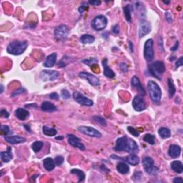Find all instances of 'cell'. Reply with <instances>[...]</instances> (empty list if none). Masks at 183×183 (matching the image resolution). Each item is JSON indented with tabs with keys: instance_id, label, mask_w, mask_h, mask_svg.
<instances>
[{
	"instance_id": "obj_1",
	"label": "cell",
	"mask_w": 183,
	"mask_h": 183,
	"mask_svg": "<svg viewBox=\"0 0 183 183\" xmlns=\"http://www.w3.org/2000/svg\"><path fill=\"white\" fill-rule=\"evenodd\" d=\"M114 150L118 152H127L134 154L138 152L139 148L135 141L129 139L127 136H124L117 140Z\"/></svg>"
},
{
	"instance_id": "obj_2",
	"label": "cell",
	"mask_w": 183,
	"mask_h": 183,
	"mask_svg": "<svg viewBox=\"0 0 183 183\" xmlns=\"http://www.w3.org/2000/svg\"><path fill=\"white\" fill-rule=\"evenodd\" d=\"M28 47V43L26 41H19L14 40L10 42L7 46V51L10 54L20 55L23 54Z\"/></svg>"
},
{
	"instance_id": "obj_3",
	"label": "cell",
	"mask_w": 183,
	"mask_h": 183,
	"mask_svg": "<svg viewBox=\"0 0 183 183\" xmlns=\"http://www.w3.org/2000/svg\"><path fill=\"white\" fill-rule=\"evenodd\" d=\"M148 88L150 98L154 103L159 104L161 101L162 91L160 87L156 82L153 81H149L148 82Z\"/></svg>"
},
{
	"instance_id": "obj_4",
	"label": "cell",
	"mask_w": 183,
	"mask_h": 183,
	"mask_svg": "<svg viewBox=\"0 0 183 183\" xmlns=\"http://www.w3.org/2000/svg\"><path fill=\"white\" fill-rule=\"evenodd\" d=\"M149 71L153 77L158 80H162V74L165 71V66L163 62L157 61L149 65Z\"/></svg>"
},
{
	"instance_id": "obj_5",
	"label": "cell",
	"mask_w": 183,
	"mask_h": 183,
	"mask_svg": "<svg viewBox=\"0 0 183 183\" xmlns=\"http://www.w3.org/2000/svg\"><path fill=\"white\" fill-rule=\"evenodd\" d=\"M142 165L144 169L147 172V173L155 175L159 172V169L154 164V160L152 157H145L142 160Z\"/></svg>"
},
{
	"instance_id": "obj_6",
	"label": "cell",
	"mask_w": 183,
	"mask_h": 183,
	"mask_svg": "<svg viewBox=\"0 0 183 183\" xmlns=\"http://www.w3.org/2000/svg\"><path fill=\"white\" fill-rule=\"evenodd\" d=\"M154 42L152 39H149L144 43V57L147 62H150L154 58V50H153Z\"/></svg>"
},
{
	"instance_id": "obj_7",
	"label": "cell",
	"mask_w": 183,
	"mask_h": 183,
	"mask_svg": "<svg viewBox=\"0 0 183 183\" xmlns=\"http://www.w3.org/2000/svg\"><path fill=\"white\" fill-rule=\"evenodd\" d=\"M107 19L103 15H99L92 21V27L96 31H101L107 27Z\"/></svg>"
},
{
	"instance_id": "obj_8",
	"label": "cell",
	"mask_w": 183,
	"mask_h": 183,
	"mask_svg": "<svg viewBox=\"0 0 183 183\" xmlns=\"http://www.w3.org/2000/svg\"><path fill=\"white\" fill-rule=\"evenodd\" d=\"M69 34V29L66 25H59L55 29L54 35L55 39L58 41H64L67 39Z\"/></svg>"
},
{
	"instance_id": "obj_9",
	"label": "cell",
	"mask_w": 183,
	"mask_h": 183,
	"mask_svg": "<svg viewBox=\"0 0 183 183\" xmlns=\"http://www.w3.org/2000/svg\"><path fill=\"white\" fill-rule=\"evenodd\" d=\"M59 76V72L56 70H43L40 73V78L44 82L56 80Z\"/></svg>"
},
{
	"instance_id": "obj_10",
	"label": "cell",
	"mask_w": 183,
	"mask_h": 183,
	"mask_svg": "<svg viewBox=\"0 0 183 183\" xmlns=\"http://www.w3.org/2000/svg\"><path fill=\"white\" fill-rule=\"evenodd\" d=\"M77 129L81 133L89 136V137L97 138L102 137V134L99 133V131L94 128V127L88 126H80L77 127Z\"/></svg>"
},
{
	"instance_id": "obj_11",
	"label": "cell",
	"mask_w": 183,
	"mask_h": 183,
	"mask_svg": "<svg viewBox=\"0 0 183 183\" xmlns=\"http://www.w3.org/2000/svg\"><path fill=\"white\" fill-rule=\"evenodd\" d=\"M73 98L74 100H75L77 103L80 104V105H84V106H87V107H91V106L93 105V101L91 100L84 96L82 94L79 92H74L73 95Z\"/></svg>"
},
{
	"instance_id": "obj_12",
	"label": "cell",
	"mask_w": 183,
	"mask_h": 183,
	"mask_svg": "<svg viewBox=\"0 0 183 183\" xmlns=\"http://www.w3.org/2000/svg\"><path fill=\"white\" fill-rule=\"evenodd\" d=\"M80 77L82 79L86 80L89 84L94 87L99 86V84H100V82H99V79L97 78L96 76L94 75V74L89 73V72H80Z\"/></svg>"
},
{
	"instance_id": "obj_13",
	"label": "cell",
	"mask_w": 183,
	"mask_h": 183,
	"mask_svg": "<svg viewBox=\"0 0 183 183\" xmlns=\"http://www.w3.org/2000/svg\"><path fill=\"white\" fill-rule=\"evenodd\" d=\"M133 107L137 112L143 111L146 109V103L142 96H135L133 101Z\"/></svg>"
},
{
	"instance_id": "obj_14",
	"label": "cell",
	"mask_w": 183,
	"mask_h": 183,
	"mask_svg": "<svg viewBox=\"0 0 183 183\" xmlns=\"http://www.w3.org/2000/svg\"><path fill=\"white\" fill-rule=\"evenodd\" d=\"M151 29H152V27H151L150 23L148 21L142 20L140 22L139 26V32H138L139 37L142 38L146 36L148 33L150 32Z\"/></svg>"
},
{
	"instance_id": "obj_15",
	"label": "cell",
	"mask_w": 183,
	"mask_h": 183,
	"mask_svg": "<svg viewBox=\"0 0 183 183\" xmlns=\"http://www.w3.org/2000/svg\"><path fill=\"white\" fill-rule=\"evenodd\" d=\"M68 142L70 145H72L74 148H78L80 150L84 151L85 150V147L84 144H82V141L80 138H78L77 136L74 135H68Z\"/></svg>"
},
{
	"instance_id": "obj_16",
	"label": "cell",
	"mask_w": 183,
	"mask_h": 183,
	"mask_svg": "<svg viewBox=\"0 0 183 183\" xmlns=\"http://www.w3.org/2000/svg\"><path fill=\"white\" fill-rule=\"evenodd\" d=\"M131 84H132V86H133L134 88H135L136 90H137L138 92L140 93V95H142V96H144V95H146L145 90H144V87L142 86L141 82H140L139 78H138L137 77L134 76L132 78Z\"/></svg>"
},
{
	"instance_id": "obj_17",
	"label": "cell",
	"mask_w": 183,
	"mask_h": 183,
	"mask_svg": "<svg viewBox=\"0 0 183 183\" xmlns=\"http://www.w3.org/2000/svg\"><path fill=\"white\" fill-rule=\"evenodd\" d=\"M181 153V148L177 144H172L170 146L168 150V155L172 158H177L180 157Z\"/></svg>"
},
{
	"instance_id": "obj_18",
	"label": "cell",
	"mask_w": 183,
	"mask_h": 183,
	"mask_svg": "<svg viewBox=\"0 0 183 183\" xmlns=\"http://www.w3.org/2000/svg\"><path fill=\"white\" fill-rule=\"evenodd\" d=\"M56 62H57V53L54 52L50 54L47 57L45 61H44L43 63V66L47 68L52 67L54 66Z\"/></svg>"
},
{
	"instance_id": "obj_19",
	"label": "cell",
	"mask_w": 183,
	"mask_h": 183,
	"mask_svg": "<svg viewBox=\"0 0 183 183\" xmlns=\"http://www.w3.org/2000/svg\"><path fill=\"white\" fill-rule=\"evenodd\" d=\"M103 65L104 67V74L108 78H114L115 77V73L113 70L110 69L107 65V59H104L103 60Z\"/></svg>"
},
{
	"instance_id": "obj_20",
	"label": "cell",
	"mask_w": 183,
	"mask_h": 183,
	"mask_svg": "<svg viewBox=\"0 0 183 183\" xmlns=\"http://www.w3.org/2000/svg\"><path fill=\"white\" fill-rule=\"evenodd\" d=\"M5 140L8 143L16 144L24 142L26 141V139L24 137H20V136H9V137H5Z\"/></svg>"
},
{
	"instance_id": "obj_21",
	"label": "cell",
	"mask_w": 183,
	"mask_h": 183,
	"mask_svg": "<svg viewBox=\"0 0 183 183\" xmlns=\"http://www.w3.org/2000/svg\"><path fill=\"white\" fill-rule=\"evenodd\" d=\"M15 116L20 120H25L27 118H29V112L27 110L22 109V108H18L15 111Z\"/></svg>"
},
{
	"instance_id": "obj_22",
	"label": "cell",
	"mask_w": 183,
	"mask_h": 183,
	"mask_svg": "<svg viewBox=\"0 0 183 183\" xmlns=\"http://www.w3.org/2000/svg\"><path fill=\"white\" fill-rule=\"evenodd\" d=\"M0 157H1V159L4 162H9L13 158V155H12L11 148H8V150L7 151L2 152L1 154H0Z\"/></svg>"
},
{
	"instance_id": "obj_23",
	"label": "cell",
	"mask_w": 183,
	"mask_h": 183,
	"mask_svg": "<svg viewBox=\"0 0 183 183\" xmlns=\"http://www.w3.org/2000/svg\"><path fill=\"white\" fill-rule=\"evenodd\" d=\"M43 164L44 168H45L47 171H52V170L54 169L55 165H56L54 159H52L51 157H47V158L44 159L43 161Z\"/></svg>"
},
{
	"instance_id": "obj_24",
	"label": "cell",
	"mask_w": 183,
	"mask_h": 183,
	"mask_svg": "<svg viewBox=\"0 0 183 183\" xmlns=\"http://www.w3.org/2000/svg\"><path fill=\"white\" fill-rule=\"evenodd\" d=\"M41 109L42 111L47 112H52L57 110V107L54 105L50 102H44L41 105Z\"/></svg>"
},
{
	"instance_id": "obj_25",
	"label": "cell",
	"mask_w": 183,
	"mask_h": 183,
	"mask_svg": "<svg viewBox=\"0 0 183 183\" xmlns=\"http://www.w3.org/2000/svg\"><path fill=\"white\" fill-rule=\"evenodd\" d=\"M171 168L174 172L181 174L183 172V165L180 161H173L171 163Z\"/></svg>"
},
{
	"instance_id": "obj_26",
	"label": "cell",
	"mask_w": 183,
	"mask_h": 183,
	"mask_svg": "<svg viewBox=\"0 0 183 183\" xmlns=\"http://www.w3.org/2000/svg\"><path fill=\"white\" fill-rule=\"evenodd\" d=\"M95 38L94 36H92L91 35H88V34L83 35L82 37H80V42L84 44H92L95 42Z\"/></svg>"
},
{
	"instance_id": "obj_27",
	"label": "cell",
	"mask_w": 183,
	"mask_h": 183,
	"mask_svg": "<svg viewBox=\"0 0 183 183\" xmlns=\"http://www.w3.org/2000/svg\"><path fill=\"white\" fill-rule=\"evenodd\" d=\"M117 170L121 174H125L129 172V166L125 162H120L117 165Z\"/></svg>"
},
{
	"instance_id": "obj_28",
	"label": "cell",
	"mask_w": 183,
	"mask_h": 183,
	"mask_svg": "<svg viewBox=\"0 0 183 183\" xmlns=\"http://www.w3.org/2000/svg\"><path fill=\"white\" fill-rule=\"evenodd\" d=\"M127 161L129 165H132L133 166L137 165L140 162V158L137 155L135 154L129 155L128 157H127Z\"/></svg>"
},
{
	"instance_id": "obj_29",
	"label": "cell",
	"mask_w": 183,
	"mask_h": 183,
	"mask_svg": "<svg viewBox=\"0 0 183 183\" xmlns=\"http://www.w3.org/2000/svg\"><path fill=\"white\" fill-rule=\"evenodd\" d=\"M42 130H43L44 135L49 136V137H52V136L56 135L57 133V131L54 128L48 126H44L43 128H42Z\"/></svg>"
},
{
	"instance_id": "obj_30",
	"label": "cell",
	"mask_w": 183,
	"mask_h": 183,
	"mask_svg": "<svg viewBox=\"0 0 183 183\" xmlns=\"http://www.w3.org/2000/svg\"><path fill=\"white\" fill-rule=\"evenodd\" d=\"M133 10V7L130 5H127L123 8V11H124V14L125 17V19L128 22H131L132 17H131V12Z\"/></svg>"
},
{
	"instance_id": "obj_31",
	"label": "cell",
	"mask_w": 183,
	"mask_h": 183,
	"mask_svg": "<svg viewBox=\"0 0 183 183\" xmlns=\"http://www.w3.org/2000/svg\"><path fill=\"white\" fill-rule=\"evenodd\" d=\"M158 133L159 136L162 139H167V138H169L171 136V132H170L169 129L166 128V127H161V128H159Z\"/></svg>"
},
{
	"instance_id": "obj_32",
	"label": "cell",
	"mask_w": 183,
	"mask_h": 183,
	"mask_svg": "<svg viewBox=\"0 0 183 183\" xmlns=\"http://www.w3.org/2000/svg\"><path fill=\"white\" fill-rule=\"evenodd\" d=\"M71 173L77 175L79 182H83V181H84V178H85V174H84V172L82 171V170H80L78 169H72L71 170Z\"/></svg>"
},
{
	"instance_id": "obj_33",
	"label": "cell",
	"mask_w": 183,
	"mask_h": 183,
	"mask_svg": "<svg viewBox=\"0 0 183 183\" xmlns=\"http://www.w3.org/2000/svg\"><path fill=\"white\" fill-rule=\"evenodd\" d=\"M176 89L174 87V82L172 79H168V92H169V96L172 97L175 94Z\"/></svg>"
},
{
	"instance_id": "obj_34",
	"label": "cell",
	"mask_w": 183,
	"mask_h": 183,
	"mask_svg": "<svg viewBox=\"0 0 183 183\" xmlns=\"http://www.w3.org/2000/svg\"><path fill=\"white\" fill-rule=\"evenodd\" d=\"M44 143L42 141H36L32 144V148L35 152H39L43 148Z\"/></svg>"
},
{
	"instance_id": "obj_35",
	"label": "cell",
	"mask_w": 183,
	"mask_h": 183,
	"mask_svg": "<svg viewBox=\"0 0 183 183\" xmlns=\"http://www.w3.org/2000/svg\"><path fill=\"white\" fill-rule=\"evenodd\" d=\"M143 140L144 142H148L150 144H155V137L154 135H151V134H146L144 136Z\"/></svg>"
},
{
	"instance_id": "obj_36",
	"label": "cell",
	"mask_w": 183,
	"mask_h": 183,
	"mask_svg": "<svg viewBox=\"0 0 183 183\" xmlns=\"http://www.w3.org/2000/svg\"><path fill=\"white\" fill-rule=\"evenodd\" d=\"M92 120L94 121L95 122L97 123V124L100 125L101 126H107V122H106V120L105 119L101 118V117H99V116H95L92 118Z\"/></svg>"
},
{
	"instance_id": "obj_37",
	"label": "cell",
	"mask_w": 183,
	"mask_h": 183,
	"mask_svg": "<svg viewBox=\"0 0 183 183\" xmlns=\"http://www.w3.org/2000/svg\"><path fill=\"white\" fill-rule=\"evenodd\" d=\"M97 62H98V59L96 57H92V58H90L89 59H84V60L82 61V62L85 64V65L92 67V66L96 65L97 64Z\"/></svg>"
},
{
	"instance_id": "obj_38",
	"label": "cell",
	"mask_w": 183,
	"mask_h": 183,
	"mask_svg": "<svg viewBox=\"0 0 183 183\" xmlns=\"http://www.w3.org/2000/svg\"><path fill=\"white\" fill-rule=\"evenodd\" d=\"M25 92H26V89H24V88H20V89H17V90H15V91H14L12 93L11 96L12 97H16V96H17V95H19L23 94V93H24Z\"/></svg>"
},
{
	"instance_id": "obj_39",
	"label": "cell",
	"mask_w": 183,
	"mask_h": 183,
	"mask_svg": "<svg viewBox=\"0 0 183 183\" xmlns=\"http://www.w3.org/2000/svg\"><path fill=\"white\" fill-rule=\"evenodd\" d=\"M127 130L129 131V133H130L131 135L135 136V137H138V136L140 135L139 132H138L137 129H135L133 127H127Z\"/></svg>"
},
{
	"instance_id": "obj_40",
	"label": "cell",
	"mask_w": 183,
	"mask_h": 183,
	"mask_svg": "<svg viewBox=\"0 0 183 183\" xmlns=\"http://www.w3.org/2000/svg\"><path fill=\"white\" fill-rule=\"evenodd\" d=\"M9 133V128L7 125H2L1 127V134L4 135H7Z\"/></svg>"
},
{
	"instance_id": "obj_41",
	"label": "cell",
	"mask_w": 183,
	"mask_h": 183,
	"mask_svg": "<svg viewBox=\"0 0 183 183\" xmlns=\"http://www.w3.org/2000/svg\"><path fill=\"white\" fill-rule=\"evenodd\" d=\"M54 162L55 164H56L57 166H60L62 165V163L64 162V157L62 156H57L55 157Z\"/></svg>"
},
{
	"instance_id": "obj_42",
	"label": "cell",
	"mask_w": 183,
	"mask_h": 183,
	"mask_svg": "<svg viewBox=\"0 0 183 183\" xmlns=\"http://www.w3.org/2000/svg\"><path fill=\"white\" fill-rule=\"evenodd\" d=\"M61 94H62V97L65 99H67L70 97L69 92L67 90V89H62L61 92Z\"/></svg>"
},
{
	"instance_id": "obj_43",
	"label": "cell",
	"mask_w": 183,
	"mask_h": 183,
	"mask_svg": "<svg viewBox=\"0 0 183 183\" xmlns=\"http://www.w3.org/2000/svg\"><path fill=\"white\" fill-rule=\"evenodd\" d=\"M87 9H88V5H87V4L84 3V4H83L82 6H80V7H79L78 11L80 13L82 14L84 12H85V10H87Z\"/></svg>"
},
{
	"instance_id": "obj_44",
	"label": "cell",
	"mask_w": 183,
	"mask_h": 183,
	"mask_svg": "<svg viewBox=\"0 0 183 183\" xmlns=\"http://www.w3.org/2000/svg\"><path fill=\"white\" fill-rule=\"evenodd\" d=\"M0 114H1V116L3 117V118H8L9 117V113L6 110H1V112H0Z\"/></svg>"
},
{
	"instance_id": "obj_45",
	"label": "cell",
	"mask_w": 183,
	"mask_h": 183,
	"mask_svg": "<svg viewBox=\"0 0 183 183\" xmlns=\"http://www.w3.org/2000/svg\"><path fill=\"white\" fill-rule=\"evenodd\" d=\"M165 17H166V20H167V21L168 22L172 23V16L169 12H167L165 13Z\"/></svg>"
},
{
	"instance_id": "obj_46",
	"label": "cell",
	"mask_w": 183,
	"mask_h": 183,
	"mask_svg": "<svg viewBox=\"0 0 183 183\" xmlns=\"http://www.w3.org/2000/svg\"><path fill=\"white\" fill-rule=\"evenodd\" d=\"M183 65V57H180V59L177 61L175 67L176 68H177L179 67H181V66Z\"/></svg>"
},
{
	"instance_id": "obj_47",
	"label": "cell",
	"mask_w": 183,
	"mask_h": 183,
	"mask_svg": "<svg viewBox=\"0 0 183 183\" xmlns=\"http://www.w3.org/2000/svg\"><path fill=\"white\" fill-rule=\"evenodd\" d=\"M50 98L52 99H54V100H58L59 99V95L57 94V92H53L52 94L50 95Z\"/></svg>"
},
{
	"instance_id": "obj_48",
	"label": "cell",
	"mask_w": 183,
	"mask_h": 183,
	"mask_svg": "<svg viewBox=\"0 0 183 183\" xmlns=\"http://www.w3.org/2000/svg\"><path fill=\"white\" fill-rule=\"evenodd\" d=\"M89 3L92 5L94 6H99L101 5V2L99 0H93V1H89Z\"/></svg>"
},
{
	"instance_id": "obj_49",
	"label": "cell",
	"mask_w": 183,
	"mask_h": 183,
	"mask_svg": "<svg viewBox=\"0 0 183 183\" xmlns=\"http://www.w3.org/2000/svg\"><path fill=\"white\" fill-rule=\"evenodd\" d=\"M120 68H121V69H122V71L125 72L128 71V67H127V66L126 65V64H125V63L121 64Z\"/></svg>"
},
{
	"instance_id": "obj_50",
	"label": "cell",
	"mask_w": 183,
	"mask_h": 183,
	"mask_svg": "<svg viewBox=\"0 0 183 183\" xmlns=\"http://www.w3.org/2000/svg\"><path fill=\"white\" fill-rule=\"evenodd\" d=\"M178 47H179V42H176V43L172 47H171V49H170V50L172 51V52H174V51H176L178 49Z\"/></svg>"
},
{
	"instance_id": "obj_51",
	"label": "cell",
	"mask_w": 183,
	"mask_h": 183,
	"mask_svg": "<svg viewBox=\"0 0 183 183\" xmlns=\"http://www.w3.org/2000/svg\"><path fill=\"white\" fill-rule=\"evenodd\" d=\"M183 180L181 177H175L173 180V182L174 183H180V182H182Z\"/></svg>"
},
{
	"instance_id": "obj_52",
	"label": "cell",
	"mask_w": 183,
	"mask_h": 183,
	"mask_svg": "<svg viewBox=\"0 0 183 183\" xmlns=\"http://www.w3.org/2000/svg\"><path fill=\"white\" fill-rule=\"evenodd\" d=\"M112 30H113V32H114L115 34H119V29H118V25H115V26L113 27V28H112Z\"/></svg>"
},
{
	"instance_id": "obj_53",
	"label": "cell",
	"mask_w": 183,
	"mask_h": 183,
	"mask_svg": "<svg viewBox=\"0 0 183 183\" xmlns=\"http://www.w3.org/2000/svg\"><path fill=\"white\" fill-rule=\"evenodd\" d=\"M129 47H130V51L131 52H133V43L131 42H129Z\"/></svg>"
},
{
	"instance_id": "obj_54",
	"label": "cell",
	"mask_w": 183,
	"mask_h": 183,
	"mask_svg": "<svg viewBox=\"0 0 183 183\" xmlns=\"http://www.w3.org/2000/svg\"><path fill=\"white\" fill-rule=\"evenodd\" d=\"M3 91H4V86L2 84L1 85V92H1V94L3 92Z\"/></svg>"
},
{
	"instance_id": "obj_55",
	"label": "cell",
	"mask_w": 183,
	"mask_h": 183,
	"mask_svg": "<svg viewBox=\"0 0 183 183\" xmlns=\"http://www.w3.org/2000/svg\"><path fill=\"white\" fill-rule=\"evenodd\" d=\"M56 139L57 140H63L64 137H56Z\"/></svg>"
},
{
	"instance_id": "obj_56",
	"label": "cell",
	"mask_w": 183,
	"mask_h": 183,
	"mask_svg": "<svg viewBox=\"0 0 183 183\" xmlns=\"http://www.w3.org/2000/svg\"><path fill=\"white\" fill-rule=\"evenodd\" d=\"M163 2L165 3V4H170V1H169V2Z\"/></svg>"
}]
</instances>
